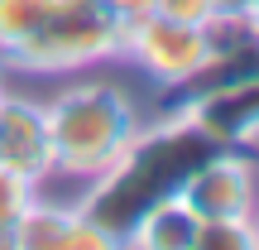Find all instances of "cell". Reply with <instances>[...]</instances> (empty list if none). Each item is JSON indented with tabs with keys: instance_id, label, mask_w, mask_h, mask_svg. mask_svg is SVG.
Listing matches in <instances>:
<instances>
[{
	"instance_id": "obj_1",
	"label": "cell",
	"mask_w": 259,
	"mask_h": 250,
	"mask_svg": "<svg viewBox=\"0 0 259 250\" xmlns=\"http://www.w3.org/2000/svg\"><path fill=\"white\" fill-rule=\"evenodd\" d=\"M216 149H226V145H216L187 111H178L173 121H163L158 130L139 125V135L130 139V149L96 178V188H92V197L82 202V212L120 245L125 231L154 202L183 197L192 168L202 164V159H211Z\"/></svg>"
},
{
	"instance_id": "obj_2",
	"label": "cell",
	"mask_w": 259,
	"mask_h": 250,
	"mask_svg": "<svg viewBox=\"0 0 259 250\" xmlns=\"http://www.w3.org/2000/svg\"><path fill=\"white\" fill-rule=\"evenodd\" d=\"M48 139H53V173L101 178L139 135V111L120 87L82 82L44 101Z\"/></svg>"
},
{
	"instance_id": "obj_3",
	"label": "cell",
	"mask_w": 259,
	"mask_h": 250,
	"mask_svg": "<svg viewBox=\"0 0 259 250\" xmlns=\"http://www.w3.org/2000/svg\"><path fill=\"white\" fill-rule=\"evenodd\" d=\"M120 48H125V24L101 0H53L44 24L0 58L19 73H72V67L115 58Z\"/></svg>"
},
{
	"instance_id": "obj_4",
	"label": "cell",
	"mask_w": 259,
	"mask_h": 250,
	"mask_svg": "<svg viewBox=\"0 0 259 250\" xmlns=\"http://www.w3.org/2000/svg\"><path fill=\"white\" fill-rule=\"evenodd\" d=\"M120 53H130L149 77L178 87V82H187V77L206 63L211 34H206V24H192V19H173V15L149 10L144 19L125 24V48Z\"/></svg>"
},
{
	"instance_id": "obj_5",
	"label": "cell",
	"mask_w": 259,
	"mask_h": 250,
	"mask_svg": "<svg viewBox=\"0 0 259 250\" xmlns=\"http://www.w3.org/2000/svg\"><path fill=\"white\" fill-rule=\"evenodd\" d=\"M183 202L202 222L254 217V164L240 154V145H226L211 159H202L183 188Z\"/></svg>"
},
{
	"instance_id": "obj_6",
	"label": "cell",
	"mask_w": 259,
	"mask_h": 250,
	"mask_svg": "<svg viewBox=\"0 0 259 250\" xmlns=\"http://www.w3.org/2000/svg\"><path fill=\"white\" fill-rule=\"evenodd\" d=\"M0 168H15L34 188L53 173V139H48L44 101L0 92Z\"/></svg>"
},
{
	"instance_id": "obj_7",
	"label": "cell",
	"mask_w": 259,
	"mask_h": 250,
	"mask_svg": "<svg viewBox=\"0 0 259 250\" xmlns=\"http://www.w3.org/2000/svg\"><path fill=\"white\" fill-rule=\"evenodd\" d=\"M10 245L19 250H77V245H115L82 207H53V202H29L19 217Z\"/></svg>"
},
{
	"instance_id": "obj_8",
	"label": "cell",
	"mask_w": 259,
	"mask_h": 250,
	"mask_svg": "<svg viewBox=\"0 0 259 250\" xmlns=\"http://www.w3.org/2000/svg\"><path fill=\"white\" fill-rule=\"evenodd\" d=\"M216 145H245V139L259 135V77L240 87H226L216 96H202V101L183 106Z\"/></svg>"
},
{
	"instance_id": "obj_9",
	"label": "cell",
	"mask_w": 259,
	"mask_h": 250,
	"mask_svg": "<svg viewBox=\"0 0 259 250\" xmlns=\"http://www.w3.org/2000/svg\"><path fill=\"white\" fill-rule=\"evenodd\" d=\"M197 231H202V217H197L183 197H163V202H154L125 231V245H144V250H197Z\"/></svg>"
},
{
	"instance_id": "obj_10",
	"label": "cell",
	"mask_w": 259,
	"mask_h": 250,
	"mask_svg": "<svg viewBox=\"0 0 259 250\" xmlns=\"http://www.w3.org/2000/svg\"><path fill=\"white\" fill-rule=\"evenodd\" d=\"M48 10H53V0H0V53L24 44L48 19Z\"/></svg>"
},
{
	"instance_id": "obj_11",
	"label": "cell",
	"mask_w": 259,
	"mask_h": 250,
	"mask_svg": "<svg viewBox=\"0 0 259 250\" xmlns=\"http://www.w3.org/2000/svg\"><path fill=\"white\" fill-rule=\"evenodd\" d=\"M235 245H259V222H254V217L202 222V231H197V250H235Z\"/></svg>"
},
{
	"instance_id": "obj_12",
	"label": "cell",
	"mask_w": 259,
	"mask_h": 250,
	"mask_svg": "<svg viewBox=\"0 0 259 250\" xmlns=\"http://www.w3.org/2000/svg\"><path fill=\"white\" fill-rule=\"evenodd\" d=\"M29 202H34V183L19 178L15 168H0V245H10V236H15Z\"/></svg>"
},
{
	"instance_id": "obj_13",
	"label": "cell",
	"mask_w": 259,
	"mask_h": 250,
	"mask_svg": "<svg viewBox=\"0 0 259 250\" xmlns=\"http://www.w3.org/2000/svg\"><path fill=\"white\" fill-rule=\"evenodd\" d=\"M158 15H173V19H192V24H206L211 19V0H154Z\"/></svg>"
},
{
	"instance_id": "obj_14",
	"label": "cell",
	"mask_w": 259,
	"mask_h": 250,
	"mask_svg": "<svg viewBox=\"0 0 259 250\" xmlns=\"http://www.w3.org/2000/svg\"><path fill=\"white\" fill-rule=\"evenodd\" d=\"M106 10H111L120 24H135V19H144L149 10H154V0H101Z\"/></svg>"
},
{
	"instance_id": "obj_15",
	"label": "cell",
	"mask_w": 259,
	"mask_h": 250,
	"mask_svg": "<svg viewBox=\"0 0 259 250\" xmlns=\"http://www.w3.org/2000/svg\"><path fill=\"white\" fill-rule=\"evenodd\" d=\"M250 24H254V34H259V0H250Z\"/></svg>"
},
{
	"instance_id": "obj_16",
	"label": "cell",
	"mask_w": 259,
	"mask_h": 250,
	"mask_svg": "<svg viewBox=\"0 0 259 250\" xmlns=\"http://www.w3.org/2000/svg\"><path fill=\"white\" fill-rule=\"evenodd\" d=\"M254 222H259V217H254Z\"/></svg>"
}]
</instances>
